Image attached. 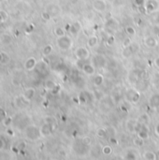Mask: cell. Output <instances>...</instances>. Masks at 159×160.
Wrapping results in <instances>:
<instances>
[{"label": "cell", "mask_w": 159, "mask_h": 160, "mask_svg": "<svg viewBox=\"0 0 159 160\" xmlns=\"http://www.w3.org/2000/svg\"><path fill=\"white\" fill-rule=\"evenodd\" d=\"M75 57L77 58V60H82L86 61L90 57V52L86 47H78L76 49V51L74 52Z\"/></svg>", "instance_id": "cell-2"}, {"label": "cell", "mask_w": 159, "mask_h": 160, "mask_svg": "<svg viewBox=\"0 0 159 160\" xmlns=\"http://www.w3.org/2000/svg\"><path fill=\"white\" fill-rule=\"evenodd\" d=\"M148 103L153 110L159 109V93H154L150 96Z\"/></svg>", "instance_id": "cell-9"}, {"label": "cell", "mask_w": 159, "mask_h": 160, "mask_svg": "<svg viewBox=\"0 0 159 160\" xmlns=\"http://www.w3.org/2000/svg\"><path fill=\"white\" fill-rule=\"evenodd\" d=\"M153 64H154V66H156L157 68H159V57H157V58L154 59Z\"/></svg>", "instance_id": "cell-41"}, {"label": "cell", "mask_w": 159, "mask_h": 160, "mask_svg": "<svg viewBox=\"0 0 159 160\" xmlns=\"http://www.w3.org/2000/svg\"><path fill=\"white\" fill-rule=\"evenodd\" d=\"M158 6H159V2L157 0H147L144 4L145 10L147 12H153L154 10H156Z\"/></svg>", "instance_id": "cell-8"}, {"label": "cell", "mask_w": 159, "mask_h": 160, "mask_svg": "<svg viewBox=\"0 0 159 160\" xmlns=\"http://www.w3.org/2000/svg\"><path fill=\"white\" fill-rule=\"evenodd\" d=\"M46 11L49 12L51 16H57V15H59V14H60L61 8H59V6L54 5V4H52V5L48 6Z\"/></svg>", "instance_id": "cell-15"}, {"label": "cell", "mask_w": 159, "mask_h": 160, "mask_svg": "<svg viewBox=\"0 0 159 160\" xmlns=\"http://www.w3.org/2000/svg\"><path fill=\"white\" fill-rule=\"evenodd\" d=\"M10 122H11V120H10V118H6L5 120H4V124L5 126H10Z\"/></svg>", "instance_id": "cell-40"}, {"label": "cell", "mask_w": 159, "mask_h": 160, "mask_svg": "<svg viewBox=\"0 0 159 160\" xmlns=\"http://www.w3.org/2000/svg\"><path fill=\"white\" fill-rule=\"evenodd\" d=\"M37 66V60L35 57H29L24 63V68L26 70H33Z\"/></svg>", "instance_id": "cell-14"}, {"label": "cell", "mask_w": 159, "mask_h": 160, "mask_svg": "<svg viewBox=\"0 0 159 160\" xmlns=\"http://www.w3.org/2000/svg\"><path fill=\"white\" fill-rule=\"evenodd\" d=\"M0 117H6V112L1 108H0Z\"/></svg>", "instance_id": "cell-42"}, {"label": "cell", "mask_w": 159, "mask_h": 160, "mask_svg": "<svg viewBox=\"0 0 159 160\" xmlns=\"http://www.w3.org/2000/svg\"><path fill=\"white\" fill-rule=\"evenodd\" d=\"M114 43V37H109L107 38V44L108 45H112Z\"/></svg>", "instance_id": "cell-37"}, {"label": "cell", "mask_w": 159, "mask_h": 160, "mask_svg": "<svg viewBox=\"0 0 159 160\" xmlns=\"http://www.w3.org/2000/svg\"><path fill=\"white\" fill-rule=\"evenodd\" d=\"M154 133H156V135L159 137V122L156 124V126H154Z\"/></svg>", "instance_id": "cell-38"}, {"label": "cell", "mask_w": 159, "mask_h": 160, "mask_svg": "<svg viewBox=\"0 0 159 160\" xmlns=\"http://www.w3.org/2000/svg\"><path fill=\"white\" fill-rule=\"evenodd\" d=\"M104 82V77H103V75H101V74H98V75H96L95 78H94V84L96 86H100V85H102Z\"/></svg>", "instance_id": "cell-23"}, {"label": "cell", "mask_w": 159, "mask_h": 160, "mask_svg": "<svg viewBox=\"0 0 159 160\" xmlns=\"http://www.w3.org/2000/svg\"><path fill=\"white\" fill-rule=\"evenodd\" d=\"M35 94H36V90H35L34 88H27L26 90L24 92V95H23V97L25 99V101H30L31 99H33L35 96Z\"/></svg>", "instance_id": "cell-16"}, {"label": "cell", "mask_w": 159, "mask_h": 160, "mask_svg": "<svg viewBox=\"0 0 159 160\" xmlns=\"http://www.w3.org/2000/svg\"><path fill=\"white\" fill-rule=\"evenodd\" d=\"M142 157L147 160H156V153L151 152V151H146L142 154Z\"/></svg>", "instance_id": "cell-22"}, {"label": "cell", "mask_w": 159, "mask_h": 160, "mask_svg": "<svg viewBox=\"0 0 159 160\" xmlns=\"http://www.w3.org/2000/svg\"><path fill=\"white\" fill-rule=\"evenodd\" d=\"M8 19V13L5 10H0V24L4 23Z\"/></svg>", "instance_id": "cell-30"}, {"label": "cell", "mask_w": 159, "mask_h": 160, "mask_svg": "<svg viewBox=\"0 0 159 160\" xmlns=\"http://www.w3.org/2000/svg\"><path fill=\"white\" fill-rule=\"evenodd\" d=\"M156 159H159V149L157 150V152L156 153Z\"/></svg>", "instance_id": "cell-46"}, {"label": "cell", "mask_w": 159, "mask_h": 160, "mask_svg": "<svg viewBox=\"0 0 159 160\" xmlns=\"http://www.w3.org/2000/svg\"><path fill=\"white\" fill-rule=\"evenodd\" d=\"M81 30H82V24L80 22H75V23H73L71 25L69 26V33L71 34L72 36H78V34L81 32Z\"/></svg>", "instance_id": "cell-13"}, {"label": "cell", "mask_w": 159, "mask_h": 160, "mask_svg": "<svg viewBox=\"0 0 159 160\" xmlns=\"http://www.w3.org/2000/svg\"><path fill=\"white\" fill-rule=\"evenodd\" d=\"M92 142H93V140H92V138L89 137V136H84V137H82V143L84 145V146H90L92 144Z\"/></svg>", "instance_id": "cell-27"}, {"label": "cell", "mask_w": 159, "mask_h": 160, "mask_svg": "<svg viewBox=\"0 0 159 160\" xmlns=\"http://www.w3.org/2000/svg\"><path fill=\"white\" fill-rule=\"evenodd\" d=\"M52 50H54V48H52V46L51 45V44H47L46 46H44L43 49H42V54L44 56H49Z\"/></svg>", "instance_id": "cell-25"}, {"label": "cell", "mask_w": 159, "mask_h": 160, "mask_svg": "<svg viewBox=\"0 0 159 160\" xmlns=\"http://www.w3.org/2000/svg\"><path fill=\"white\" fill-rule=\"evenodd\" d=\"M126 99L130 102H132V103H137V102H139V100L140 99V94L137 90L130 89V90L127 91Z\"/></svg>", "instance_id": "cell-5"}, {"label": "cell", "mask_w": 159, "mask_h": 160, "mask_svg": "<svg viewBox=\"0 0 159 160\" xmlns=\"http://www.w3.org/2000/svg\"><path fill=\"white\" fill-rule=\"evenodd\" d=\"M126 33L128 35L129 37H131V36H135L136 35V29L133 27V26L128 25L126 27Z\"/></svg>", "instance_id": "cell-29"}, {"label": "cell", "mask_w": 159, "mask_h": 160, "mask_svg": "<svg viewBox=\"0 0 159 160\" xmlns=\"http://www.w3.org/2000/svg\"><path fill=\"white\" fill-rule=\"evenodd\" d=\"M96 135L98 138H99V139H104V138H106V136L108 135L107 128H104V127L98 128L96 131Z\"/></svg>", "instance_id": "cell-19"}, {"label": "cell", "mask_w": 159, "mask_h": 160, "mask_svg": "<svg viewBox=\"0 0 159 160\" xmlns=\"http://www.w3.org/2000/svg\"><path fill=\"white\" fill-rule=\"evenodd\" d=\"M54 126H52V124H48V123H44L43 126L40 127V135L42 136H49L51 135L52 132H54Z\"/></svg>", "instance_id": "cell-11"}, {"label": "cell", "mask_w": 159, "mask_h": 160, "mask_svg": "<svg viewBox=\"0 0 159 160\" xmlns=\"http://www.w3.org/2000/svg\"><path fill=\"white\" fill-rule=\"evenodd\" d=\"M102 153L104 155H110L112 154V148L110 147L109 145H105L104 147L102 148Z\"/></svg>", "instance_id": "cell-28"}, {"label": "cell", "mask_w": 159, "mask_h": 160, "mask_svg": "<svg viewBox=\"0 0 159 160\" xmlns=\"http://www.w3.org/2000/svg\"><path fill=\"white\" fill-rule=\"evenodd\" d=\"M137 124H138V120H135V119H129L128 121L126 122V127H127V130H128L129 132H135Z\"/></svg>", "instance_id": "cell-18"}, {"label": "cell", "mask_w": 159, "mask_h": 160, "mask_svg": "<svg viewBox=\"0 0 159 160\" xmlns=\"http://www.w3.org/2000/svg\"><path fill=\"white\" fill-rule=\"evenodd\" d=\"M93 8L98 12H104L107 10V2L102 1V0H94Z\"/></svg>", "instance_id": "cell-6"}, {"label": "cell", "mask_w": 159, "mask_h": 160, "mask_svg": "<svg viewBox=\"0 0 159 160\" xmlns=\"http://www.w3.org/2000/svg\"><path fill=\"white\" fill-rule=\"evenodd\" d=\"M102 1H106V2H107V1H108V0H102Z\"/></svg>", "instance_id": "cell-48"}, {"label": "cell", "mask_w": 159, "mask_h": 160, "mask_svg": "<svg viewBox=\"0 0 159 160\" xmlns=\"http://www.w3.org/2000/svg\"><path fill=\"white\" fill-rule=\"evenodd\" d=\"M24 148H25V143H24V142H22L21 145H19V146H18V148H17V149L23 150V149H24Z\"/></svg>", "instance_id": "cell-43"}, {"label": "cell", "mask_w": 159, "mask_h": 160, "mask_svg": "<svg viewBox=\"0 0 159 160\" xmlns=\"http://www.w3.org/2000/svg\"><path fill=\"white\" fill-rule=\"evenodd\" d=\"M45 123L50 124H52V126H54V127H56V126H57L56 121H55V119H54V117H46V119H45Z\"/></svg>", "instance_id": "cell-31"}, {"label": "cell", "mask_w": 159, "mask_h": 160, "mask_svg": "<svg viewBox=\"0 0 159 160\" xmlns=\"http://www.w3.org/2000/svg\"><path fill=\"white\" fill-rule=\"evenodd\" d=\"M56 44L61 51H68L72 48L73 46V41L69 36L65 35L63 37H59L56 39Z\"/></svg>", "instance_id": "cell-1"}, {"label": "cell", "mask_w": 159, "mask_h": 160, "mask_svg": "<svg viewBox=\"0 0 159 160\" xmlns=\"http://www.w3.org/2000/svg\"><path fill=\"white\" fill-rule=\"evenodd\" d=\"M135 48H136V45L134 43H132L128 47L123 48V51L122 52V55H123V58H129V57H131L135 52H137L138 50H137V49L135 50Z\"/></svg>", "instance_id": "cell-10"}, {"label": "cell", "mask_w": 159, "mask_h": 160, "mask_svg": "<svg viewBox=\"0 0 159 160\" xmlns=\"http://www.w3.org/2000/svg\"><path fill=\"white\" fill-rule=\"evenodd\" d=\"M44 86H45V88L47 89V90L52 91V92H54V89L57 88L56 83L54 81H52V80H48V81H46L45 83H44Z\"/></svg>", "instance_id": "cell-20"}, {"label": "cell", "mask_w": 159, "mask_h": 160, "mask_svg": "<svg viewBox=\"0 0 159 160\" xmlns=\"http://www.w3.org/2000/svg\"><path fill=\"white\" fill-rule=\"evenodd\" d=\"M132 44V41H131V38L129 37H126L125 39H123V48H126V47H128L130 46Z\"/></svg>", "instance_id": "cell-33"}, {"label": "cell", "mask_w": 159, "mask_h": 160, "mask_svg": "<svg viewBox=\"0 0 159 160\" xmlns=\"http://www.w3.org/2000/svg\"><path fill=\"white\" fill-rule=\"evenodd\" d=\"M5 146H6V144H5V141H4L1 138H0V150H3L4 148H5Z\"/></svg>", "instance_id": "cell-39"}, {"label": "cell", "mask_w": 159, "mask_h": 160, "mask_svg": "<svg viewBox=\"0 0 159 160\" xmlns=\"http://www.w3.org/2000/svg\"><path fill=\"white\" fill-rule=\"evenodd\" d=\"M1 41H2L3 43H5V44H10V41H11V38H10V36H8V35H3Z\"/></svg>", "instance_id": "cell-32"}, {"label": "cell", "mask_w": 159, "mask_h": 160, "mask_svg": "<svg viewBox=\"0 0 159 160\" xmlns=\"http://www.w3.org/2000/svg\"><path fill=\"white\" fill-rule=\"evenodd\" d=\"M83 94V100H84V103H86V100H85V96H84V93H82ZM80 99H82V96L81 95V96H80Z\"/></svg>", "instance_id": "cell-45"}, {"label": "cell", "mask_w": 159, "mask_h": 160, "mask_svg": "<svg viewBox=\"0 0 159 160\" xmlns=\"http://www.w3.org/2000/svg\"><path fill=\"white\" fill-rule=\"evenodd\" d=\"M7 132H8V133H10V134H8V135H13V131H10V129H8Z\"/></svg>", "instance_id": "cell-47"}, {"label": "cell", "mask_w": 159, "mask_h": 160, "mask_svg": "<svg viewBox=\"0 0 159 160\" xmlns=\"http://www.w3.org/2000/svg\"><path fill=\"white\" fill-rule=\"evenodd\" d=\"M149 115L147 113H143V114H140L139 117L137 119L138 120V123H139L140 124H147L149 123Z\"/></svg>", "instance_id": "cell-21"}, {"label": "cell", "mask_w": 159, "mask_h": 160, "mask_svg": "<svg viewBox=\"0 0 159 160\" xmlns=\"http://www.w3.org/2000/svg\"><path fill=\"white\" fill-rule=\"evenodd\" d=\"M98 42H99L98 37H96L95 35L90 36L87 39V46L89 48H95L96 45H98Z\"/></svg>", "instance_id": "cell-17"}, {"label": "cell", "mask_w": 159, "mask_h": 160, "mask_svg": "<svg viewBox=\"0 0 159 160\" xmlns=\"http://www.w3.org/2000/svg\"><path fill=\"white\" fill-rule=\"evenodd\" d=\"M41 17H42V19H43V20H45V21H49V20L51 19V18H52V16L50 15V13L48 12V11H44V12H42Z\"/></svg>", "instance_id": "cell-34"}, {"label": "cell", "mask_w": 159, "mask_h": 160, "mask_svg": "<svg viewBox=\"0 0 159 160\" xmlns=\"http://www.w3.org/2000/svg\"><path fill=\"white\" fill-rule=\"evenodd\" d=\"M82 72L88 75V76H93L96 73V68L94 65H92L91 63H84L82 68Z\"/></svg>", "instance_id": "cell-12"}, {"label": "cell", "mask_w": 159, "mask_h": 160, "mask_svg": "<svg viewBox=\"0 0 159 160\" xmlns=\"http://www.w3.org/2000/svg\"><path fill=\"white\" fill-rule=\"evenodd\" d=\"M149 127L147 126V124H141V126L139 128V130L137 132V134H138V138L141 140H148L149 137H150V134H149Z\"/></svg>", "instance_id": "cell-7"}, {"label": "cell", "mask_w": 159, "mask_h": 160, "mask_svg": "<svg viewBox=\"0 0 159 160\" xmlns=\"http://www.w3.org/2000/svg\"><path fill=\"white\" fill-rule=\"evenodd\" d=\"M145 0H135V4L136 6H138L139 8V7H144V4H145Z\"/></svg>", "instance_id": "cell-36"}, {"label": "cell", "mask_w": 159, "mask_h": 160, "mask_svg": "<svg viewBox=\"0 0 159 160\" xmlns=\"http://www.w3.org/2000/svg\"><path fill=\"white\" fill-rule=\"evenodd\" d=\"M95 61H96V65L98 66L99 68H103V66H105V64H106V59H105V57L103 55L96 56Z\"/></svg>", "instance_id": "cell-24"}, {"label": "cell", "mask_w": 159, "mask_h": 160, "mask_svg": "<svg viewBox=\"0 0 159 160\" xmlns=\"http://www.w3.org/2000/svg\"><path fill=\"white\" fill-rule=\"evenodd\" d=\"M40 135V130L35 126H29L25 128V136L31 140H37Z\"/></svg>", "instance_id": "cell-3"}, {"label": "cell", "mask_w": 159, "mask_h": 160, "mask_svg": "<svg viewBox=\"0 0 159 160\" xmlns=\"http://www.w3.org/2000/svg\"><path fill=\"white\" fill-rule=\"evenodd\" d=\"M143 44L144 46H146L149 49H154L158 46V41L153 36H146L143 38Z\"/></svg>", "instance_id": "cell-4"}, {"label": "cell", "mask_w": 159, "mask_h": 160, "mask_svg": "<svg viewBox=\"0 0 159 160\" xmlns=\"http://www.w3.org/2000/svg\"><path fill=\"white\" fill-rule=\"evenodd\" d=\"M126 159H136L137 158V155L136 154L134 153H132V152H129V153H127L126 155Z\"/></svg>", "instance_id": "cell-35"}, {"label": "cell", "mask_w": 159, "mask_h": 160, "mask_svg": "<svg viewBox=\"0 0 159 160\" xmlns=\"http://www.w3.org/2000/svg\"><path fill=\"white\" fill-rule=\"evenodd\" d=\"M54 35L56 36L57 38L59 37H63V36L66 35V31L63 27H60V26H58V27H56L54 29Z\"/></svg>", "instance_id": "cell-26"}, {"label": "cell", "mask_w": 159, "mask_h": 160, "mask_svg": "<svg viewBox=\"0 0 159 160\" xmlns=\"http://www.w3.org/2000/svg\"><path fill=\"white\" fill-rule=\"evenodd\" d=\"M4 62V53L0 52V63H3Z\"/></svg>", "instance_id": "cell-44"}]
</instances>
